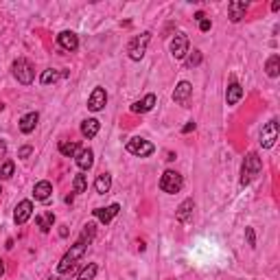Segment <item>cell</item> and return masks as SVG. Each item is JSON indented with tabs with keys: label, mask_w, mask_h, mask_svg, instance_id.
<instances>
[{
	"label": "cell",
	"mask_w": 280,
	"mask_h": 280,
	"mask_svg": "<svg viewBox=\"0 0 280 280\" xmlns=\"http://www.w3.org/2000/svg\"><path fill=\"white\" fill-rule=\"evenodd\" d=\"M263 171V162L259 158V153H248L243 160V167H241V186H248L252 182V178H256Z\"/></svg>",
	"instance_id": "obj_1"
},
{
	"label": "cell",
	"mask_w": 280,
	"mask_h": 280,
	"mask_svg": "<svg viewBox=\"0 0 280 280\" xmlns=\"http://www.w3.org/2000/svg\"><path fill=\"white\" fill-rule=\"evenodd\" d=\"M86 250H88V243H84V241H77L75 245H70V250L64 254V259H62V263H59V267H57L59 274L73 272L75 270V263L86 254Z\"/></svg>",
	"instance_id": "obj_2"
},
{
	"label": "cell",
	"mask_w": 280,
	"mask_h": 280,
	"mask_svg": "<svg viewBox=\"0 0 280 280\" xmlns=\"http://www.w3.org/2000/svg\"><path fill=\"white\" fill-rule=\"evenodd\" d=\"M149 42H151V33H149V31H145V33H140V35H136L134 40L129 42V46H127L129 59H134V62H140V59L145 57Z\"/></svg>",
	"instance_id": "obj_3"
},
{
	"label": "cell",
	"mask_w": 280,
	"mask_h": 280,
	"mask_svg": "<svg viewBox=\"0 0 280 280\" xmlns=\"http://www.w3.org/2000/svg\"><path fill=\"white\" fill-rule=\"evenodd\" d=\"M13 77L22 86H29V84H33V79H35V70H33V66L26 62L24 57H20L13 62Z\"/></svg>",
	"instance_id": "obj_4"
},
{
	"label": "cell",
	"mask_w": 280,
	"mask_h": 280,
	"mask_svg": "<svg viewBox=\"0 0 280 280\" xmlns=\"http://www.w3.org/2000/svg\"><path fill=\"white\" fill-rule=\"evenodd\" d=\"M184 186V178L180 175L178 171H164L162 178H160V188L164 193L173 195V193H180Z\"/></svg>",
	"instance_id": "obj_5"
},
{
	"label": "cell",
	"mask_w": 280,
	"mask_h": 280,
	"mask_svg": "<svg viewBox=\"0 0 280 280\" xmlns=\"http://www.w3.org/2000/svg\"><path fill=\"white\" fill-rule=\"evenodd\" d=\"M127 151L134 153V156H138V158H147V156H151V153L156 151V147H153L149 140H145V138H131L127 142Z\"/></svg>",
	"instance_id": "obj_6"
},
{
	"label": "cell",
	"mask_w": 280,
	"mask_h": 280,
	"mask_svg": "<svg viewBox=\"0 0 280 280\" xmlns=\"http://www.w3.org/2000/svg\"><path fill=\"white\" fill-rule=\"evenodd\" d=\"M276 140H278V123H276V120H270L267 125H263L261 147H263V149H272Z\"/></svg>",
	"instance_id": "obj_7"
},
{
	"label": "cell",
	"mask_w": 280,
	"mask_h": 280,
	"mask_svg": "<svg viewBox=\"0 0 280 280\" xmlns=\"http://www.w3.org/2000/svg\"><path fill=\"white\" fill-rule=\"evenodd\" d=\"M188 53V35L186 33H178L171 40V55L175 59H182Z\"/></svg>",
	"instance_id": "obj_8"
},
{
	"label": "cell",
	"mask_w": 280,
	"mask_h": 280,
	"mask_svg": "<svg viewBox=\"0 0 280 280\" xmlns=\"http://www.w3.org/2000/svg\"><path fill=\"white\" fill-rule=\"evenodd\" d=\"M33 215V204L29 199H22L18 206H15V212H13V221L18 223V226H24L26 221L31 219Z\"/></svg>",
	"instance_id": "obj_9"
},
{
	"label": "cell",
	"mask_w": 280,
	"mask_h": 280,
	"mask_svg": "<svg viewBox=\"0 0 280 280\" xmlns=\"http://www.w3.org/2000/svg\"><path fill=\"white\" fill-rule=\"evenodd\" d=\"M105 103H107L105 90H103V88H94V90H92V94H90V98H88V107H90L92 112H101V109L105 107Z\"/></svg>",
	"instance_id": "obj_10"
},
{
	"label": "cell",
	"mask_w": 280,
	"mask_h": 280,
	"mask_svg": "<svg viewBox=\"0 0 280 280\" xmlns=\"http://www.w3.org/2000/svg\"><path fill=\"white\" fill-rule=\"evenodd\" d=\"M57 44L64 48V51H70V53H73V51H77V48H79V37H77L73 31H62V33L57 35Z\"/></svg>",
	"instance_id": "obj_11"
},
{
	"label": "cell",
	"mask_w": 280,
	"mask_h": 280,
	"mask_svg": "<svg viewBox=\"0 0 280 280\" xmlns=\"http://www.w3.org/2000/svg\"><path fill=\"white\" fill-rule=\"evenodd\" d=\"M190 92H193V86L188 84V81H180L178 86H175V92H173V101L178 103V105H186L188 103V96Z\"/></svg>",
	"instance_id": "obj_12"
},
{
	"label": "cell",
	"mask_w": 280,
	"mask_h": 280,
	"mask_svg": "<svg viewBox=\"0 0 280 280\" xmlns=\"http://www.w3.org/2000/svg\"><path fill=\"white\" fill-rule=\"evenodd\" d=\"M245 11H248V2L245 0H232L228 4V13L232 22H241V18H245Z\"/></svg>",
	"instance_id": "obj_13"
},
{
	"label": "cell",
	"mask_w": 280,
	"mask_h": 280,
	"mask_svg": "<svg viewBox=\"0 0 280 280\" xmlns=\"http://www.w3.org/2000/svg\"><path fill=\"white\" fill-rule=\"evenodd\" d=\"M193 199H184L182 204L178 206V212H175V217H178V221L180 223H188V221H193Z\"/></svg>",
	"instance_id": "obj_14"
},
{
	"label": "cell",
	"mask_w": 280,
	"mask_h": 280,
	"mask_svg": "<svg viewBox=\"0 0 280 280\" xmlns=\"http://www.w3.org/2000/svg\"><path fill=\"white\" fill-rule=\"evenodd\" d=\"M118 210H120V206L118 204H112V206H107V208H96V210H92V212H94V217L101 223H109L114 217L118 215Z\"/></svg>",
	"instance_id": "obj_15"
},
{
	"label": "cell",
	"mask_w": 280,
	"mask_h": 280,
	"mask_svg": "<svg viewBox=\"0 0 280 280\" xmlns=\"http://www.w3.org/2000/svg\"><path fill=\"white\" fill-rule=\"evenodd\" d=\"M37 120H40V114H37V112H29L26 116L20 118V131H22V134H31V131H35Z\"/></svg>",
	"instance_id": "obj_16"
},
{
	"label": "cell",
	"mask_w": 280,
	"mask_h": 280,
	"mask_svg": "<svg viewBox=\"0 0 280 280\" xmlns=\"http://www.w3.org/2000/svg\"><path fill=\"white\" fill-rule=\"evenodd\" d=\"M153 105H156V94H147L142 101H136L131 105V112L134 114H145V112H151Z\"/></svg>",
	"instance_id": "obj_17"
},
{
	"label": "cell",
	"mask_w": 280,
	"mask_h": 280,
	"mask_svg": "<svg viewBox=\"0 0 280 280\" xmlns=\"http://www.w3.org/2000/svg\"><path fill=\"white\" fill-rule=\"evenodd\" d=\"M92 164H94V153H92V149H81L77 153V167H79L81 171L92 169Z\"/></svg>",
	"instance_id": "obj_18"
},
{
	"label": "cell",
	"mask_w": 280,
	"mask_h": 280,
	"mask_svg": "<svg viewBox=\"0 0 280 280\" xmlns=\"http://www.w3.org/2000/svg\"><path fill=\"white\" fill-rule=\"evenodd\" d=\"M51 193H53V184L48 182V180L37 182L35 188H33V195H35V199H40V201H46L48 197H51Z\"/></svg>",
	"instance_id": "obj_19"
},
{
	"label": "cell",
	"mask_w": 280,
	"mask_h": 280,
	"mask_svg": "<svg viewBox=\"0 0 280 280\" xmlns=\"http://www.w3.org/2000/svg\"><path fill=\"white\" fill-rule=\"evenodd\" d=\"M98 129H101V123H98L96 118H86L84 123H81V134H84L88 140L94 138V136L98 134Z\"/></svg>",
	"instance_id": "obj_20"
},
{
	"label": "cell",
	"mask_w": 280,
	"mask_h": 280,
	"mask_svg": "<svg viewBox=\"0 0 280 280\" xmlns=\"http://www.w3.org/2000/svg\"><path fill=\"white\" fill-rule=\"evenodd\" d=\"M94 188H96V193H98V195L109 193V188H112V175H109V173L96 175V180H94Z\"/></svg>",
	"instance_id": "obj_21"
},
{
	"label": "cell",
	"mask_w": 280,
	"mask_h": 280,
	"mask_svg": "<svg viewBox=\"0 0 280 280\" xmlns=\"http://www.w3.org/2000/svg\"><path fill=\"white\" fill-rule=\"evenodd\" d=\"M241 96H243V88H241L239 84H230L228 86V92H226L228 105H237V103L241 101Z\"/></svg>",
	"instance_id": "obj_22"
},
{
	"label": "cell",
	"mask_w": 280,
	"mask_h": 280,
	"mask_svg": "<svg viewBox=\"0 0 280 280\" xmlns=\"http://www.w3.org/2000/svg\"><path fill=\"white\" fill-rule=\"evenodd\" d=\"M77 151H79V142H75V140H62L59 142V153H62V156L73 158Z\"/></svg>",
	"instance_id": "obj_23"
},
{
	"label": "cell",
	"mask_w": 280,
	"mask_h": 280,
	"mask_svg": "<svg viewBox=\"0 0 280 280\" xmlns=\"http://www.w3.org/2000/svg\"><path fill=\"white\" fill-rule=\"evenodd\" d=\"M265 70H267V75H270L272 79H276V77L280 75V57H278V55H272V57L267 59Z\"/></svg>",
	"instance_id": "obj_24"
},
{
	"label": "cell",
	"mask_w": 280,
	"mask_h": 280,
	"mask_svg": "<svg viewBox=\"0 0 280 280\" xmlns=\"http://www.w3.org/2000/svg\"><path fill=\"white\" fill-rule=\"evenodd\" d=\"M35 223L40 226L42 232H48V230L53 228V223H55V215L53 212H46V215H40V217H35Z\"/></svg>",
	"instance_id": "obj_25"
},
{
	"label": "cell",
	"mask_w": 280,
	"mask_h": 280,
	"mask_svg": "<svg viewBox=\"0 0 280 280\" xmlns=\"http://www.w3.org/2000/svg\"><path fill=\"white\" fill-rule=\"evenodd\" d=\"M96 272H98V265H94V263H90L88 267H84V270H81V274L77 276V280H94Z\"/></svg>",
	"instance_id": "obj_26"
},
{
	"label": "cell",
	"mask_w": 280,
	"mask_h": 280,
	"mask_svg": "<svg viewBox=\"0 0 280 280\" xmlns=\"http://www.w3.org/2000/svg\"><path fill=\"white\" fill-rule=\"evenodd\" d=\"M86 188H88L86 175H84V173L75 175V180H73V190H75V193H86Z\"/></svg>",
	"instance_id": "obj_27"
},
{
	"label": "cell",
	"mask_w": 280,
	"mask_h": 280,
	"mask_svg": "<svg viewBox=\"0 0 280 280\" xmlns=\"http://www.w3.org/2000/svg\"><path fill=\"white\" fill-rule=\"evenodd\" d=\"M57 79H59V73H57V70H44L42 77H40V84H42V86H51V84H55Z\"/></svg>",
	"instance_id": "obj_28"
},
{
	"label": "cell",
	"mask_w": 280,
	"mask_h": 280,
	"mask_svg": "<svg viewBox=\"0 0 280 280\" xmlns=\"http://www.w3.org/2000/svg\"><path fill=\"white\" fill-rule=\"evenodd\" d=\"M94 234H96L94 223H88V226L84 228V232H81V239H79V241H84V243H88V245H90V241L94 239Z\"/></svg>",
	"instance_id": "obj_29"
},
{
	"label": "cell",
	"mask_w": 280,
	"mask_h": 280,
	"mask_svg": "<svg viewBox=\"0 0 280 280\" xmlns=\"http://www.w3.org/2000/svg\"><path fill=\"white\" fill-rule=\"evenodd\" d=\"M13 169H15V164L11 162V160H7L4 164H0V178H2V180H9L11 175H13Z\"/></svg>",
	"instance_id": "obj_30"
},
{
	"label": "cell",
	"mask_w": 280,
	"mask_h": 280,
	"mask_svg": "<svg viewBox=\"0 0 280 280\" xmlns=\"http://www.w3.org/2000/svg\"><path fill=\"white\" fill-rule=\"evenodd\" d=\"M201 59H204L201 51H193V53H190V57L186 59V66H188V68H197V66L201 64Z\"/></svg>",
	"instance_id": "obj_31"
},
{
	"label": "cell",
	"mask_w": 280,
	"mask_h": 280,
	"mask_svg": "<svg viewBox=\"0 0 280 280\" xmlns=\"http://www.w3.org/2000/svg\"><path fill=\"white\" fill-rule=\"evenodd\" d=\"M245 237H248L250 248H256V237H254V230H252V228H245Z\"/></svg>",
	"instance_id": "obj_32"
},
{
	"label": "cell",
	"mask_w": 280,
	"mask_h": 280,
	"mask_svg": "<svg viewBox=\"0 0 280 280\" xmlns=\"http://www.w3.org/2000/svg\"><path fill=\"white\" fill-rule=\"evenodd\" d=\"M210 26H212V24H210V20H208V18L199 20V31H204V33H206V31H210Z\"/></svg>",
	"instance_id": "obj_33"
},
{
	"label": "cell",
	"mask_w": 280,
	"mask_h": 280,
	"mask_svg": "<svg viewBox=\"0 0 280 280\" xmlns=\"http://www.w3.org/2000/svg\"><path fill=\"white\" fill-rule=\"evenodd\" d=\"M31 153H33V149H31V147H22V149H20V153H18V156H20V158H29V156H31Z\"/></svg>",
	"instance_id": "obj_34"
},
{
	"label": "cell",
	"mask_w": 280,
	"mask_h": 280,
	"mask_svg": "<svg viewBox=\"0 0 280 280\" xmlns=\"http://www.w3.org/2000/svg\"><path fill=\"white\" fill-rule=\"evenodd\" d=\"M193 129H195V123L190 120V123H186L184 127H182V134H188V131H193Z\"/></svg>",
	"instance_id": "obj_35"
},
{
	"label": "cell",
	"mask_w": 280,
	"mask_h": 280,
	"mask_svg": "<svg viewBox=\"0 0 280 280\" xmlns=\"http://www.w3.org/2000/svg\"><path fill=\"white\" fill-rule=\"evenodd\" d=\"M4 153H7V142H4V140H0V158H2Z\"/></svg>",
	"instance_id": "obj_36"
},
{
	"label": "cell",
	"mask_w": 280,
	"mask_h": 280,
	"mask_svg": "<svg viewBox=\"0 0 280 280\" xmlns=\"http://www.w3.org/2000/svg\"><path fill=\"white\" fill-rule=\"evenodd\" d=\"M204 18H206L204 11H197V13H195V20H204Z\"/></svg>",
	"instance_id": "obj_37"
},
{
	"label": "cell",
	"mask_w": 280,
	"mask_h": 280,
	"mask_svg": "<svg viewBox=\"0 0 280 280\" xmlns=\"http://www.w3.org/2000/svg\"><path fill=\"white\" fill-rule=\"evenodd\" d=\"M2 274H4V263L0 261V276H2Z\"/></svg>",
	"instance_id": "obj_38"
}]
</instances>
